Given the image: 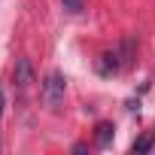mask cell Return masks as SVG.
<instances>
[{"label":"cell","mask_w":155,"mask_h":155,"mask_svg":"<svg viewBox=\"0 0 155 155\" xmlns=\"http://www.w3.org/2000/svg\"><path fill=\"white\" fill-rule=\"evenodd\" d=\"M64 91H67V79H64V73H61V70H52V73L46 76V82H43L40 97H43V104H46L49 110H58V107L64 104Z\"/></svg>","instance_id":"cell-1"},{"label":"cell","mask_w":155,"mask_h":155,"mask_svg":"<svg viewBox=\"0 0 155 155\" xmlns=\"http://www.w3.org/2000/svg\"><path fill=\"white\" fill-rule=\"evenodd\" d=\"M125 64L119 61V52H104L101 58H97V73H104V76H113V73H119Z\"/></svg>","instance_id":"cell-2"},{"label":"cell","mask_w":155,"mask_h":155,"mask_svg":"<svg viewBox=\"0 0 155 155\" xmlns=\"http://www.w3.org/2000/svg\"><path fill=\"white\" fill-rule=\"evenodd\" d=\"M15 82H18L21 88H28V85L34 82V67H31L28 58H15Z\"/></svg>","instance_id":"cell-3"},{"label":"cell","mask_w":155,"mask_h":155,"mask_svg":"<svg viewBox=\"0 0 155 155\" xmlns=\"http://www.w3.org/2000/svg\"><path fill=\"white\" fill-rule=\"evenodd\" d=\"M94 131H97V134H94L97 146H110V140H113V131H116V128H113L110 122H101V125H97Z\"/></svg>","instance_id":"cell-4"},{"label":"cell","mask_w":155,"mask_h":155,"mask_svg":"<svg viewBox=\"0 0 155 155\" xmlns=\"http://www.w3.org/2000/svg\"><path fill=\"white\" fill-rule=\"evenodd\" d=\"M152 143H155V134L149 131V134H143L140 140H134V146H131V152H134V155H140V152H149V149H152Z\"/></svg>","instance_id":"cell-5"},{"label":"cell","mask_w":155,"mask_h":155,"mask_svg":"<svg viewBox=\"0 0 155 155\" xmlns=\"http://www.w3.org/2000/svg\"><path fill=\"white\" fill-rule=\"evenodd\" d=\"M61 6H64L70 15H79V12L85 9V0H61Z\"/></svg>","instance_id":"cell-6"},{"label":"cell","mask_w":155,"mask_h":155,"mask_svg":"<svg viewBox=\"0 0 155 155\" xmlns=\"http://www.w3.org/2000/svg\"><path fill=\"white\" fill-rule=\"evenodd\" d=\"M0 113H3V91H0Z\"/></svg>","instance_id":"cell-7"}]
</instances>
